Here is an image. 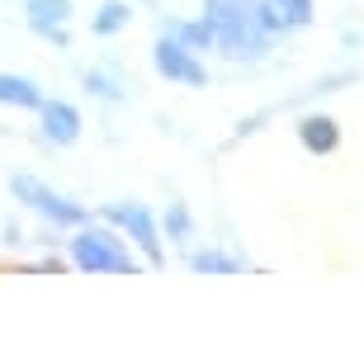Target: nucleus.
<instances>
[{"mask_svg": "<svg viewBox=\"0 0 364 364\" xmlns=\"http://www.w3.org/2000/svg\"><path fill=\"white\" fill-rule=\"evenodd\" d=\"M71 251H76V265H81V270H95V274H128L133 270V256H128L109 232H81V237L71 242Z\"/></svg>", "mask_w": 364, "mask_h": 364, "instance_id": "nucleus-1", "label": "nucleus"}, {"mask_svg": "<svg viewBox=\"0 0 364 364\" xmlns=\"http://www.w3.org/2000/svg\"><path fill=\"white\" fill-rule=\"evenodd\" d=\"M10 189H14V194H19L24 203H33L43 218H53V223H81V218H85L71 199L53 194L48 185H38V180H28V176H14V180H10Z\"/></svg>", "mask_w": 364, "mask_h": 364, "instance_id": "nucleus-2", "label": "nucleus"}, {"mask_svg": "<svg viewBox=\"0 0 364 364\" xmlns=\"http://www.w3.org/2000/svg\"><path fill=\"white\" fill-rule=\"evenodd\" d=\"M156 71H161V76H171V81L203 85V67L194 62V53H189L185 43H171V38L156 43Z\"/></svg>", "mask_w": 364, "mask_h": 364, "instance_id": "nucleus-3", "label": "nucleus"}, {"mask_svg": "<svg viewBox=\"0 0 364 364\" xmlns=\"http://www.w3.org/2000/svg\"><path fill=\"white\" fill-rule=\"evenodd\" d=\"M109 218H114L119 228H128V232H133V237H137V246H142V251H147L151 260L161 256V242H156V232H151V218L142 213L137 203H114V208H109Z\"/></svg>", "mask_w": 364, "mask_h": 364, "instance_id": "nucleus-4", "label": "nucleus"}, {"mask_svg": "<svg viewBox=\"0 0 364 364\" xmlns=\"http://www.w3.org/2000/svg\"><path fill=\"white\" fill-rule=\"evenodd\" d=\"M43 128H48V137H53V142H62V147H67V142H76V137H81V114H76L71 105H43Z\"/></svg>", "mask_w": 364, "mask_h": 364, "instance_id": "nucleus-5", "label": "nucleus"}, {"mask_svg": "<svg viewBox=\"0 0 364 364\" xmlns=\"http://www.w3.org/2000/svg\"><path fill=\"white\" fill-rule=\"evenodd\" d=\"M67 14H71L67 0H28V19H33V28H38V33H48V38H62Z\"/></svg>", "mask_w": 364, "mask_h": 364, "instance_id": "nucleus-6", "label": "nucleus"}, {"mask_svg": "<svg viewBox=\"0 0 364 364\" xmlns=\"http://www.w3.org/2000/svg\"><path fill=\"white\" fill-rule=\"evenodd\" d=\"M0 100H5V105H19V109H38L43 105L38 85L24 81V76H5V71H0Z\"/></svg>", "mask_w": 364, "mask_h": 364, "instance_id": "nucleus-7", "label": "nucleus"}, {"mask_svg": "<svg viewBox=\"0 0 364 364\" xmlns=\"http://www.w3.org/2000/svg\"><path fill=\"white\" fill-rule=\"evenodd\" d=\"M303 147L308 151H331L336 147V123L331 119H308L303 123Z\"/></svg>", "mask_w": 364, "mask_h": 364, "instance_id": "nucleus-8", "label": "nucleus"}, {"mask_svg": "<svg viewBox=\"0 0 364 364\" xmlns=\"http://www.w3.org/2000/svg\"><path fill=\"white\" fill-rule=\"evenodd\" d=\"M128 24V5L123 0H109L105 10L95 14V33H114V28H123Z\"/></svg>", "mask_w": 364, "mask_h": 364, "instance_id": "nucleus-9", "label": "nucleus"}, {"mask_svg": "<svg viewBox=\"0 0 364 364\" xmlns=\"http://www.w3.org/2000/svg\"><path fill=\"white\" fill-rule=\"evenodd\" d=\"M194 270H203V274H232V270H237V260H228V256H194Z\"/></svg>", "mask_w": 364, "mask_h": 364, "instance_id": "nucleus-10", "label": "nucleus"}, {"mask_svg": "<svg viewBox=\"0 0 364 364\" xmlns=\"http://www.w3.org/2000/svg\"><path fill=\"white\" fill-rule=\"evenodd\" d=\"M284 14H289V24H308L312 19V0H279Z\"/></svg>", "mask_w": 364, "mask_h": 364, "instance_id": "nucleus-11", "label": "nucleus"}, {"mask_svg": "<svg viewBox=\"0 0 364 364\" xmlns=\"http://www.w3.org/2000/svg\"><path fill=\"white\" fill-rule=\"evenodd\" d=\"M85 85H90V90H100V95H109V100L119 95V90H114V81H109V76H95V71H90V76H85Z\"/></svg>", "mask_w": 364, "mask_h": 364, "instance_id": "nucleus-12", "label": "nucleus"}, {"mask_svg": "<svg viewBox=\"0 0 364 364\" xmlns=\"http://www.w3.org/2000/svg\"><path fill=\"white\" fill-rule=\"evenodd\" d=\"M166 223H171V232H189V218L180 213V208H176V213H171V218H166Z\"/></svg>", "mask_w": 364, "mask_h": 364, "instance_id": "nucleus-13", "label": "nucleus"}]
</instances>
